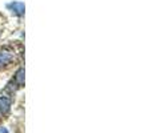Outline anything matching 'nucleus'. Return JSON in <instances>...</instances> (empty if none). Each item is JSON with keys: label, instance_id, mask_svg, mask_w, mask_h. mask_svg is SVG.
<instances>
[{"label": "nucleus", "instance_id": "3", "mask_svg": "<svg viewBox=\"0 0 152 133\" xmlns=\"http://www.w3.org/2000/svg\"><path fill=\"white\" fill-rule=\"evenodd\" d=\"M11 107V100L8 97H0V112L1 113H7L10 110Z\"/></svg>", "mask_w": 152, "mask_h": 133}, {"label": "nucleus", "instance_id": "5", "mask_svg": "<svg viewBox=\"0 0 152 133\" xmlns=\"http://www.w3.org/2000/svg\"><path fill=\"white\" fill-rule=\"evenodd\" d=\"M0 133H8V131L5 128H1V126H0Z\"/></svg>", "mask_w": 152, "mask_h": 133}, {"label": "nucleus", "instance_id": "4", "mask_svg": "<svg viewBox=\"0 0 152 133\" xmlns=\"http://www.w3.org/2000/svg\"><path fill=\"white\" fill-rule=\"evenodd\" d=\"M15 83H18L19 86L24 85V68H20V69L16 72V75H15Z\"/></svg>", "mask_w": 152, "mask_h": 133}, {"label": "nucleus", "instance_id": "2", "mask_svg": "<svg viewBox=\"0 0 152 133\" xmlns=\"http://www.w3.org/2000/svg\"><path fill=\"white\" fill-rule=\"evenodd\" d=\"M13 59V53L7 52V51H0V67H4L10 64Z\"/></svg>", "mask_w": 152, "mask_h": 133}, {"label": "nucleus", "instance_id": "1", "mask_svg": "<svg viewBox=\"0 0 152 133\" xmlns=\"http://www.w3.org/2000/svg\"><path fill=\"white\" fill-rule=\"evenodd\" d=\"M7 7L10 8L12 12H15L16 15H19V16L24 15V4H23V3H20V1H13V3H10Z\"/></svg>", "mask_w": 152, "mask_h": 133}]
</instances>
